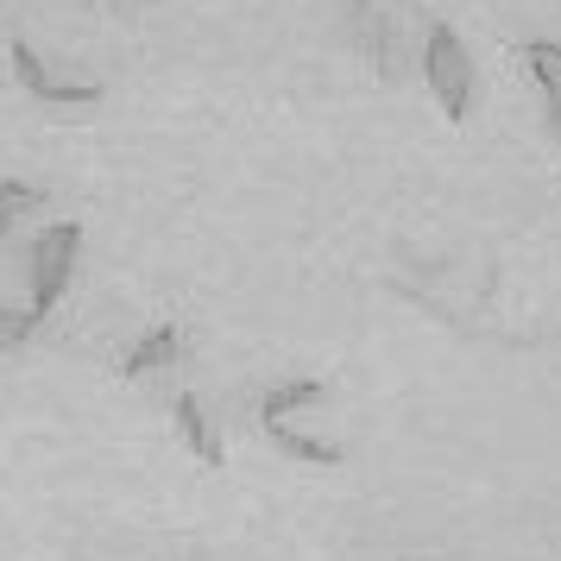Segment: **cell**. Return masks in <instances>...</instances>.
Here are the masks:
<instances>
[{"instance_id":"obj_1","label":"cell","mask_w":561,"mask_h":561,"mask_svg":"<svg viewBox=\"0 0 561 561\" xmlns=\"http://www.w3.org/2000/svg\"><path fill=\"white\" fill-rule=\"evenodd\" d=\"M423 82H430V95L442 102L448 121L473 114V57L460 51L455 26H430V38H423Z\"/></svg>"},{"instance_id":"obj_2","label":"cell","mask_w":561,"mask_h":561,"mask_svg":"<svg viewBox=\"0 0 561 561\" xmlns=\"http://www.w3.org/2000/svg\"><path fill=\"white\" fill-rule=\"evenodd\" d=\"M77 247H82V228L77 221H57V228L38 233V247H32V316L45 322L57 304H64V290H70V272H77Z\"/></svg>"},{"instance_id":"obj_3","label":"cell","mask_w":561,"mask_h":561,"mask_svg":"<svg viewBox=\"0 0 561 561\" xmlns=\"http://www.w3.org/2000/svg\"><path fill=\"white\" fill-rule=\"evenodd\" d=\"M7 51H13V77H20V89H26V95H38V102H51V107H89V102H102V95H107L102 82H57L51 70L38 64V51H32L26 38H13Z\"/></svg>"},{"instance_id":"obj_4","label":"cell","mask_w":561,"mask_h":561,"mask_svg":"<svg viewBox=\"0 0 561 561\" xmlns=\"http://www.w3.org/2000/svg\"><path fill=\"white\" fill-rule=\"evenodd\" d=\"M183 359V329H152L133 341V354L121 359V379H139V373H152V366H178Z\"/></svg>"},{"instance_id":"obj_5","label":"cell","mask_w":561,"mask_h":561,"mask_svg":"<svg viewBox=\"0 0 561 561\" xmlns=\"http://www.w3.org/2000/svg\"><path fill=\"white\" fill-rule=\"evenodd\" d=\"M171 410H178V430H183V442H190V455L196 460H208V467H221V435L208 430V416H203V404L196 398H171Z\"/></svg>"},{"instance_id":"obj_6","label":"cell","mask_w":561,"mask_h":561,"mask_svg":"<svg viewBox=\"0 0 561 561\" xmlns=\"http://www.w3.org/2000/svg\"><path fill=\"white\" fill-rule=\"evenodd\" d=\"M316 398H322V379H290V385H272V391L259 398V416H284V410L316 404Z\"/></svg>"},{"instance_id":"obj_7","label":"cell","mask_w":561,"mask_h":561,"mask_svg":"<svg viewBox=\"0 0 561 561\" xmlns=\"http://www.w3.org/2000/svg\"><path fill=\"white\" fill-rule=\"evenodd\" d=\"M517 51H524V45H517ZM524 64H530L536 89H542V102H549V127H556V146H561V70L549 64V57H536V51H524Z\"/></svg>"},{"instance_id":"obj_8","label":"cell","mask_w":561,"mask_h":561,"mask_svg":"<svg viewBox=\"0 0 561 561\" xmlns=\"http://www.w3.org/2000/svg\"><path fill=\"white\" fill-rule=\"evenodd\" d=\"M32 329H38V316H32V309H7V304H0V354L26 347Z\"/></svg>"},{"instance_id":"obj_9","label":"cell","mask_w":561,"mask_h":561,"mask_svg":"<svg viewBox=\"0 0 561 561\" xmlns=\"http://www.w3.org/2000/svg\"><path fill=\"white\" fill-rule=\"evenodd\" d=\"M32 203H38V190H32V183H20V178L0 183V233L13 228V221H20V215H26Z\"/></svg>"},{"instance_id":"obj_10","label":"cell","mask_w":561,"mask_h":561,"mask_svg":"<svg viewBox=\"0 0 561 561\" xmlns=\"http://www.w3.org/2000/svg\"><path fill=\"white\" fill-rule=\"evenodd\" d=\"M524 51H536V57H549V64H556V70H561V45H549V38H530V45H524Z\"/></svg>"},{"instance_id":"obj_11","label":"cell","mask_w":561,"mask_h":561,"mask_svg":"<svg viewBox=\"0 0 561 561\" xmlns=\"http://www.w3.org/2000/svg\"><path fill=\"white\" fill-rule=\"evenodd\" d=\"M354 7H359V13H366V0H354Z\"/></svg>"}]
</instances>
